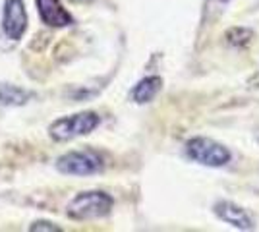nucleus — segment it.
<instances>
[{"label": "nucleus", "instance_id": "nucleus-5", "mask_svg": "<svg viewBox=\"0 0 259 232\" xmlns=\"http://www.w3.org/2000/svg\"><path fill=\"white\" fill-rule=\"evenodd\" d=\"M2 29L8 39L20 41L27 29V12L23 0H6L4 2V16H2Z\"/></svg>", "mask_w": 259, "mask_h": 232}, {"label": "nucleus", "instance_id": "nucleus-10", "mask_svg": "<svg viewBox=\"0 0 259 232\" xmlns=\"http://www.w3.org/2000/svg\"><path fill=\"white\" fill-rule=\"evenodd\" d=\"M29 230H33V232H37V230L58 232V230H60V228H58V226H54L53 222H45V221H39V222H35V224H31V226H29Z\"/></svg>", "mask_w": 259, "mask_h": 232}, {"label": "nucleus", "instance_id": "nucleus-7", "mask_svg": "<svg viewBox=\"0 0 259 232\" xmlns=\"http://www.w3.org/2000/svg\"><path fill=\"white\" fill-rule=\"evenodd\" d=\"M215 213L217 217H221L225 222L236 226V228H242V230L253 228V219L249 217L246 211L240 209L238 205L230 203V201H219V203H215Z\"/></svg>", "mask_w": 259, "mask_h": 232}, {"label": "nucleus", "instance_id": "nucleus-11", "mask_svg": "<svg viewBox=\"0 0 259 232\" xmlns=\"http://www.w3.org/2000/svg\"><path fill=\"white\" fill-rule=\"evenodd\" d=\"M70 2H77V4H87V2H91V0H70Z\"/></svg>", "mask_w": 259, "mask_h": 232}, {"label": "nucleus", "instance_id": "nucleus-1", "mask_svg": "<svg viewBox=\"0 0 259 232\" xmlns=\"http://www.w3.org/2000/svg\"><path fill=\"white\" fill-rule=\"evenodd\" d=\"M112 198L105 192H83L70 201L68 205V217L76 221L87 219H99L105 217L112 209Z\"/></svg>", "mask_w": 259, "mask_h": 232}, {"label": "nucleus", "instance_id": "nucleus-4", "mask_svg": "<svg viewBox=\"0 0 259 232\" xmlns=\"http://www.w3.org/2000/svg\"><path fill=\"white\" fill-rule=\"evenodd\" d=\"M103 159L95 151H72L62 155L56 161V168L62 174H74V176H89L103 170Z\"/></svg>", "mask_w": 259, "mask_h": 232}, {"label": "nucleus", "instance_id": "nucleus-6", "mask_svg": "<svg viewBox=\"0 0 259 232\" xmlns=\"http://www.w3.org/2000/svg\"><path fill=\"white\" fill-rule=\"evenodd\" d=\"M39 16L51 27H68L74 23V18L62 8L60 0H35Z\"/></svg>", "mask_w": 259, "mask_h": 232}, {"label": "nucleus", "instance_id": "nucleus-8", "mask_svg": "<svg viewBox=\"0 0 259 232\" xmlns=\"http://www.w3.org/2000/svg\"><path fill=\"white\" fill-rule=\"evenodd\" d=\"M161 85H162V79L159 76L145 77V79H141L140 83L132 89V99L136 101V103H140V105L149 103L161 91Z\"/></svg>", "mask_w": 259, "mask_h": 232}, {"label": "nucleus", "instance_id": "nucleus-3", "mask_svg": "<svg viewBox=\"0 0 259 232\" xmlns=\"http://www.w3.org/2000/svg\"><path fill=\"white\" fill-rule=\"evenodd\" d=\"M188 157L205 166H225L230 161V151L225 145L217 144L209 137H194L186 145Z\"/></svg>", "mask_w": 259, "mask_h": 232}, {"label": "nucleus", "instance_id": "nucleus-9", "mask_svg": "<svg viewBox=\"0 0 259 232\" xmlns=\"http://www.w3.org/2000/svg\"><path fill=\"white\" fill-rule=\"evenodd\" d=\"M33 97V93L25 89L14 87L8 83H0V105H25Z\"/></svg>", "mask_w": 259, "mask_h": 232}, {"label": "nucleus", "instance_id": "nucleus-2", "mask_svg": "<svg viewBox=\"0 0 259 232\" xmlns=\"http://www.w3.org/2000/svg\"><path fill=\"white\" fill-rule=\"evenodd\" d=\"M99 124H101V118H99L97 112L85 111L53 122L49 128V133L54 142H68V140H74L77 135L91 133Z\"/></svg>", "mask_w": 259, "mask_h": 232}]
</instances>
